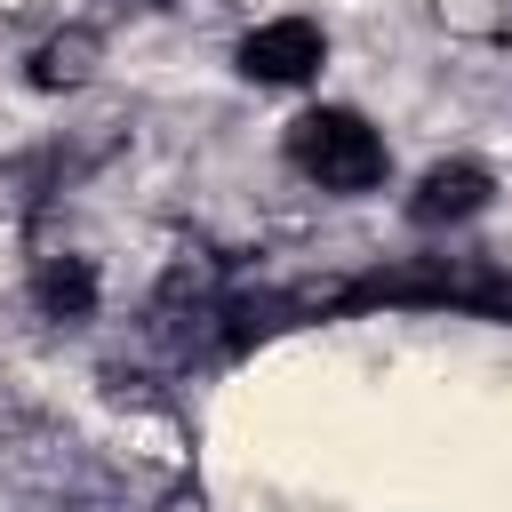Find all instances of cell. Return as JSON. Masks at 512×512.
<instances>
[{
  "instance_id": "6",
  "label": "cell",
  "mask_w": 512,
  "mask_h": 512,
  "mask_svg": "<svg viewBox=\"0 0 512 512\" xmlns=\"http://www.w3.org/2000/svg\"><path fill=\"white\" fill-rule=\"evenodd\" d=\"M112 8H160V0H112Z\"/></svg>"
},
{
  "instance_id": "2",
  "label": "cell",
  "mask_w": 512,
  "mask_h": 512,
  "mask_svg": "<svg viewBox=\"0 0 512 512\" xmlns=\"http://www.w3.org/2000/svg\"><path fill=\"white\" fill-rule=\"evenodd\" d=\"M256 88H296V80H312L320 64H328V32L312 24V16H272V24H256L248 40H240V56H232Z\"/></svg>"
},
{
  "instance_id": "3",
  "label": "cell",
  "mask_w": 512,
  "mask_h": 512,
  "mask_svg": "<svg viewBox=\"0 0 512 512\" xmlns=\"http://www.w3.org/2000/svg\"><path fill=\"white\" fill-rule=\"evenodd\" d=\"M488 192H496V176H488L480 160H440V168H424V184L408 192V224H424V232L464 224V216L488 208Z\"/></svg>"
},
{
  "instance_id": "5",
  "label": "cell",
  "mask_w": 512,
  "mask_h": 512,
  "mask_svg": "<svg viewBox=\"0 0 512 512\" xmlns=\"http://www.w3.org/2000/svg\"><path fill=\"white\" fill-rule=\"evenodd\" d=\"M88 72H96V32L88 24H72V32H56V40L32 48V88H48V96L56 88H80Z\"/></svg>"
},
{
  "instance_id": "1",
  "label": "cell",
  "mask_w": 512,
  "mask_h": 512,
  "mask_svg": "<svg viewBox=\"0 0 512 512\" xmlns=\"http://www.w3.org/2000/svg\"><path fill=\"white\" fill-rule=\"evenodd\" d=\"M288 160H296V176H312L320 192H368V184H384V136H376L360 112H344V104L304 112V120L288 128Z\"/></svg>"
},
{
  "instance_id": "4",
  "label": "cell",
  "mask_w": 512,
  "mask_h": 512,
  "mask_svg": "<svg viewBox=\"0 0 512 512\" xmlns=\"http://www.w3.org/2000/svg\"><path fill=\"white\" fill-rule=\"evenodd\" d=\"M32 304H40L48 320H88V312H96V264H88V256H48V264L32 272Z\"/></svg>"
}]
</instances>
